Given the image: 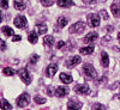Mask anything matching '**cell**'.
Listing matches in <instances>:
<instances>
[{"mask_svg":"<svg viewBox=\"0 0 120 110\" xmlns=\"http://www.w3.org/2000/svg\"><path fill=\"white\" fill-rule=\"evenodd\" d=\"M118 97H119V99H120V93H119V95H118Z\"/></svg>","mask_w":120,"mask_h":110,"instance_id":"obj_38","label":"cell"},{"mask_svg":"<svg viewBox=\"0 0 120 110\" xmlns=\"http://www.w3.org/2000/svg\"><path fill=\"white\" fill-rule=\"evenodd\" d=\"M75 91L79 95H89L90 93V89L86 85H76L75 86Z\"/></svg>","mask_w":120,"mask_h":110,"instance_id":"obj_7","label":"cell"},{"mask_svg":"<svg viewBox=\"0 0 120 110\" xmlns=\"http://www.w3.org/2000/svg\"><path fill=\"white\" fill-rule=\"evenodd\" d=\"M68 93V89L66 86H59L55 89V96L59 98H64Z\"/></svg>","mask_w":120,"mask_h":110,"instance_id":"obj_8","label":"cell"},{"mask_svg":"<svg viewBox=\"0 0 120 110\" xmlns=\"http://www.w3.org/2000/svg\"><path fill=\"white\" fill-rule=\"evenodd\" d=\"M88 23L91 28H96L100 25V16L96 13H90L88 16Z\"/></svg>","mask_w":120,"mask_h":110,"instance_id":"obj_3","label":"cell"},{"mask_svg":"<svg viewBox=\"0 0 120 110\" xmlns=\"http://www.w3.org/2000/svg\"><path fill=\"white\" fill-rule=\"evenodd\" d=\"M60 80H61L64 84H71L72 83V77L70 74H66V73H61L60 74Z\"/></svg>","mask_w":120,"mask_h":110,"instance_id":"obj_14","label":"cell"},{"mask_svg":"<svg viewBox=\"0 0 120 110\" xmlns=\"http://www.w3.org/2000/svg\"><path fill=\"white\" fill-rule=\"evenodd\" d=\"M81 61H82L81 56L76 55V56H72L71 60H67V61H66V66L70 67V68H72L73 66H77L78 64H81Z\"/></svg>","mask_w":120,"mask_h":110,"instance_id":"obj_9","label":"cell"},{"mask_svg":"<svg viewBox=\"0 0 120 110\" xmlns=\"http://www.w3.org/2000/svg\"><path fill=\"white\" fill-rule=\"evenodd\" d=\"M1 30H3V32H4L7 37L13 36V30H12L11 28H10V26H6V25H5V26H3V29H1Z\"/></svg>","mask_w":120,"mask_h":110,"instance_id":"obj_22","label":"cell"},{"mask_svg":"<svg viewBox=\"0 0 120 110\" xmlns=\"http://www.w3.org/2000/svg\"><path fill=\"white\" fill-rule=\"evenodd\" d=\"M37 60H38V55H36V54L31 55V59H30V64H36Z\"/></svg>","mask_w":120,"mask_h":110,"instance_id":"obj_27","label":"cell"},{"mask_svg":"<svg viewBox=\"0 0 120 110\" xmlns=\"http://www.w3.org/2000/svg\"><path fill=\"white\" fill-rule=\"evenodd\" d=\"M1 109H6V110H11L12 109V106H11V104H10L6 99H1Z\"/></svg>","mask_w":120,"mask_h":110,"instance_id":"obj_24","label":"cell"},{"mask_svg":"<svg viewBox=\"0 0 120 110\" xmlns=\"http://www.w3.org/2000/svg\"><path fill=\"white\" fill-rule=\"evenodd\" d=\"M30 103V96L28 93H23L18 97L17 99V105L18 108H25L28 104Z\"/></svg>","mask_w":120,"mask_h":110,"instance_id":"obj_2","label":"cell"},{"mask_svg":"<svg viewBox=\"0 0 120 110\" xmlns=\"http://www.w3.org/2000/svg\"><path fill=\"white\" fill-rule=\"evenodd\" d=\"M41 3L45 5V6H51L53 4V0H41Z\"/></svg>","mask_w":120,"mask_h":110,"instance_id":"obj_30","label":"cell"},{"mask_svg":"<svg viewBox=\"0 0 120 110\" xmlns=\"http://www.w3.org/2000/svg\"><path fill=\"white\" fill-rule=\"evenodd\" d=\"M22 39V37L19 36V35H15L13 37H12V41H15V42H17V41H21Z\"/></svg>","mask_w":120,"mask_h":110,"instance_id":"obj_33","label":"cell"},{"mask_svg":"<svg viewBox=\"0 0 120 110\" xmlns=\"http://www.w3.org/2000/svg\"><path fill=\"white\" fill-rule=\"evenodd\" d=\"M35 103H37V104H45V103H46V98H42V97L36 96V97H35Z\"/></svg>","mask_w":120,"mask_h":110,"instance_id":"obj_26","label":"cell"},{"mask_svg":"<svg viewBox=\"0 0 120 110\" xmlns=\"http://www.w3.org/2000/svg\"><path fill=\"white\" fill-rule=\"evenodd\" d=\"M15 8L16 10H19V11H23V10H25L26 7V4L24 0H15Z\"/></svg>","mask_w":120,"mask_h":110,"instance_id":"obj_13","label":"cell"},{"mask_svg":"<svg viewBox=\"0 0 120 110\" xmlns=\"http://www.w3.org/2000/svg\"><path fill=\"white\" fill-rule=\"evenodd\" d=\"M83 1L86 4V5H90V6H93L97 3V0H83Z\"/></svg>","mask_w":120,"mask_h":110,"instance_id":"obj_28","label":"cell"},{"mask_svg":"<svg viewBox=\"0 0 120 110\" xmlns=\"http://www.w3.org/2000/svg\"><path fill=\"white\" fill-rule=\"evenodd\" d=\"M94 52V46H88V47H83L81 48V54H86V55H90V54H93Z\"/></svg>","mask_w":120,"mask_h":110,"instance_id":"obj_18","label":"cell"},{"mask_svg":"<svg viewBox=\"0 0 120 110\" xmlns=\"http://www.w3.org/2000/svg\"><path fill=\"white\" fill-rule=\"evenodd\" d=\"M97 37H98V35H97L96 32H89V34L85 36V38H84V42H86V43H93V42H95L96 39H97Z\"/></svg>","mask_w":120,"mask_h":110,"instance_id":"obj_10","label":"cell"},{"mask_svg":"<svg viewBox=\"0 0 120 110\" xmlns=\"http://www.w3.org/2000/svg\"><path fill=\"white\" fill-rule=\"evenodd\" d=\"M100 14H101L102 17H103V19H105V21H107V19L109 18V16H108V13L105 11V10H102V11L101 12H100Z\"/></svg>","mask_w":120,"mask_h":110,"instance_id":"obj_31","label":"cell"},{"mask_svg":"<svg viewBox=\"0 0 120 110\" xmlns=\"http://www.w3.org/2000/svg\"><path fill=\"white\" fill-rule=\"evenodd\" d=\"M75 3L72 1V0H59L58 1V6L59 7H70V6H73Z\"/></svg>","mask_w":120,"mask_h":110,"instance_id":"obj_15","label":"cell"},{"mask_svg":"<svg viewBox=\"0 0 120 110\" xmlns=\"http://www.w3.org/2000/svg\"><path fill=\"white\" fill-rule=\"evenodd\" d=\"M15 25L17 28H25L26 24H28V21H26V18L23 17V16H18L15 18V21H13Z\"/></svg>","mask_w":120,"mask_h":110,"instance_id":"obj_6","label":"cell"},{"mask_svg":"<svg viewBox=\"0 0 120 110\" xmlns=\"http://www.w3.org/2000/svg\"><path fill=\"white\" fill-rule=\"evenodd\" d=\"M56 71H58V66H56V65H54V64L49 65V66L47 67V75L52 78V77H54V75H55Z\"/></svg>","mask_w":120,"mask_h":110,"instance_id":"obj_12","label":"cell"},{"mask_svg":"<svg viewBox=\"0 0 120 110\" xmlns=\"http://www.w3.org/2000/svg\"><path fill=\"white\" fill-rule=\"evenodd\" d=\"M5 49H6V44H5V42L3 41V42H1V50H5Z\"/></svg>","mask_w":120,"mask_h":110,"instance_id":"obj_35","label":"cell"},{"mask_svg":"<svg viewBox=\"0 0 120 110\" xmlns=\"http://www.w3.org/2000/svg\"><path fill=\"white\" fill-rule=\"evenodd\" d=\"M28 39H29L30 43H36L37 42V32L31 31V32L29 34V36H28Z\"/></svg>","mask_w":120,"mask_h":110,"instance_id":"obj_21","label":"cell"},{"mask_svg":"<svg viewBox=\"0 0 120 110\" xmlns=\"http://www.w3.org/2000/svg\"><path fill=\"white\" fill-rule=\"evenodd\" d=\"M85 30V23L83 22H78V23H75L71 28L68 29V31L71 34H81Z\"/></svg>","mask_w":120,"mask_h":110,"instance_id":"obj_1","label":"cell"},{"mask_svg":"<svg viewBox=\"0 0 120 110\" xmlns=\"http://www.w3.org/2000/svg\"><path fill=\"white\" fill-rule=\"evenodd\" d=\"M3 73L5 74V75H13L15 74V71L12 68H10V67H5L4 69H3Z\"/></svg>","mask_w":120,"mask_h":110,"instance_id":"obj_25","label":"cell"},{"mask_svg":"<svg viewBox=\"0 0 120 110\" xmlns=\"http://www.w3.org/2000/svg\"><path fill=\"white\" fill-rule=\"evenodd\" d=\"M43 42H45V44H46L47 47H52L53 43H54V37H53V36H46V37L43 38Z\"/></svg>","mask_w":120,"mask_h":110,"instance_id":"obj_20","label":"cell"},{"mask_svg":"<svg viewBox=\"0 0 120 110\" xmlns=\"http://www.w3.org/2000/svg\"><path fill=\"white\" fill-rule=\"evenodd\" d=\"M83 69H84L85 74H86L89 78H95V77H96V69L94 68V66H93V65H90V64H85V65H84V67H83Z\"/></svg>","mask_w":120,"mask_h":110,"instance_id":"obj_5","label":"cell"},{"mask_svg":"<svg viewBox=\"0 0 120 110\" xmlns=\"http://www.w3.org/2000/svg\"><path fill=\"white\" fill-rule=\"evenodd\" d=\"M64 44H65L64 41H59V42L56 43V48H58V49H61V48L64 47Z\"/></svg>","mask_w":120,"mask_h":110,"instance_id":"obj_32","label":"cell"},{"mask_svg":"<svg viewBox=\"0 0 120 110\" xmlns=\"http://www.w3.org/2000/svg\"><path fill=\"white\" fill-rule=\"evenodd\" d=\"M82 108V103L76 101V99H71L67 103V109H81Z\"/></svg>","mask_w":120,"mask_h":110,"instance_id":"obj_11","label":"cell"},{"mask_svg":"<svg viewBox=\"0 0 120 110\" xmlns=\"http://www.w3.org/2000/svg\"><path fill=\"white\" fill-rule=\"evenodd\" d=\"M36 29H37L38 35H40V34H45V32L47 31V25H46V24H38V25L36 26Z\"/></svg>","mask_w":120,"mask_h":110,"instance_id":"obj_23","label":"cell"},{"mask_svg":"<svg viewBox=\"0 0 120 110\" xmlns=\"http://www.w3.org/2000/svg\"><path fill=\"white\" fill-rule=\"evenodd\" d=\"M93 109H106V106L100 105V104H95V105H93Z\"/></svg>","mask_w":120,"mask_h":110,"instance_id":"obj_34","label":"cell"},{"mask_svg":"<svg viewBox=\"0 0 120 110\" xmlns=\"http://www.w3.org/2000/svg\"><path fill=\"white\" fill-rule=\"evenodd\" d=\"M1 7L4 10L8 8V0H1Z\"/></svg>","mask_w":120,"mask_h":110,"instance_id":"obj_29","label":"cell"},{"mask_svg":"<svg viewBox=\"0 0 120 110\" xmlns=\"http://www.w3.org/2000/svg\"><path fill=\"white\" fill-rule=\"evenodd\" d=\"M101 62H102L103 67H108V65H109V57H108V54L106 52L101 53Z\"/></svg>","mask_w":120,"mask_h":110,"instance_id":"obj_17","label":"cell"},{"mask_svg":"<svg viewBox=\"0 0 120 110\" xmlns=\"http://www.w3.org/2000/svg\"><path fill=\"white\" fill-rule=\"evenodd\" d=\"M111 10H112V13L114 14V17H120V5L119 4H116V3L112 4Z\"/></svg>","mask_w":120,"mask_h":110,"instance_id":"obj_16","label":"cell"},{"mask_svg":"<svg viewBox=\"0 0 120 110\" xmlns=\"http://www.w3.org/2000/svg\"><path fill=\"white\" fill-rule=\"evenodd\" d=\"M107 30H108V31H112V30H113V26H111V25L107 26Z\"/></svg>","mask_w":120,"mask_h":110,"instance_id":"obj_36","label":"cell"},{"mask_svg":"<svg viewBox=\"0 0 120 110\" xmlns=\"http://www.w3.org/2000/svg\"><path fill=\"white\" fill-rule=\"evenodd\" d=\"M118 39H119V41H120V32L118 34Z\"/></svg>","mask_w":120,"mask_h":110,"instance_id":"obj_37","label":"cell"},{"mask_svg":"<svg viewBox=\"0 0 120 110\" xmlns=\"http://www.w3.org/2000/svg\"><path fill=\"white\" fill-rule=\"evenodd\" d=\"M67 22H68L67 18L60 17V18H58V26H59V28H65V26L67 25Z\"/></svg>","mask_w":120,"mask_h":110,"instance_id":"obj_19","label":"cell"},{"mask_svg":"<svg viewBox=\"0 0 120 110\" xmlns=\"http://www.w3.org/2000/svg\"><path fill=\"white\" fill-rule=\"evenodd\" d=\"M18 74H19L21 79H22V80H23L26 85H29L30 83H31V77H30V74H29V72H28L26 68L19 69V71H18Z\"/></svg>","mask_w":120,"mask_h":110,"instance_id":"obj_4","label":"cell"}]
</instances>
